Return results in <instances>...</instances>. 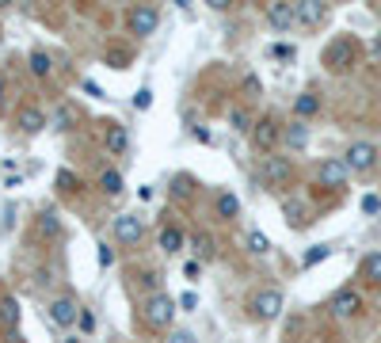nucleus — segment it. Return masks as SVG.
<instances>
[{
	"mask_svg": "<svg viewBox=\"0 0 381 343\" xmlns=\"http://www.w3.org/2000/svg\"><path fill=\"white\" fill-rule=\"evenodd\" d=\"M58 187L61 191H73V172H58Z\"/></svg>",
	"mask_w": 381,
	"mask_h": 343,
	"instance_id": "nucleus-38",
	"label": "nucleus"
},
{
	"mask_svg": "<svg viewBox=\"0 0 381 343\" xmlns=\"http://www.w3.org/2000/svg\"><path fill=\"white\" fill-rule=\"evenodd\" d=\"M145 233V225H142V218L137 214H118L115 218V237H118V244H137Z\"/></svg>",
	"mask_w": 381,
	"mask_h": 343,
	"instance_id": "nucleus-11",
	"label": "nucleus"
},
{
	"mask_svg": "<svg viewBox=\"0 0 381 343\" xmlns=\"http://www.w3.org/2000/svg\"><path fill=\"white\" fill-rule=\"evenodd\" d=\"M317 111H320V99L313 96V92H301V96L294 99V115L297 118H309V115H317Z\"/></svg>",
	"mask_w": 381,
	"mask_h": 343,
	"instance_id": "nucleus-20",
	"label": "nucleus"
},
{
	"mask_svg": "<svg viewBox=\"0 0 381 343\" xmlns=\"http://www.w3.org/2000/svg\"><path fill=\"white\" fill-rule=\"evenodd\" d=\"M15 126H20L23 134H39V130L50 126V118H46L39 107H20V115H15Z\"/></svg>",
	"mask_w": 381,
	"mask_h": 343,
	"instance_id": "nucleus-14",
	"label": "nucleus"
},
{
	"mask_svg": "<svg viewBox=\"0 0 381 343\" xmlns=\"http://www.w3.org/2000/svg\"><path fill=\"white\" fill-rule=\"evenodd\" d=\"M271 54H275V58H282V61H294V58H297L294 42H275V46H271Z\"/></svg>",
	"mask_w": 381,
	"mask_h": 343,
	"instance_id": "nucleus-29",
	"label": "nucleus"
},
{
	"mask_svg": "<svg viewBox=\"0 0 381 343\" xmlns=\"http://www.w3.org/2000/svg\"><path fill=\"white\" fill-rule=\"evenodd\" d=\"M42 233L61 237V221H58V214H42Z\"/></svg>",
	"mask_w": 381,
	"mask_h": 343,
	"instance_id": "nucleus-30",
	"label": "nucleus"
},
{
	"mask_svg": "<svg viewBox=\"0 0 381 343\" xmlns=\"http://www.w3.org/2000/svg\"><path fill=\"white\" fill-rule=\"evenodd\" d=\"M358 309H362V298H358V290H351V286L336 290V294H332V301H328V313L336 320H351Z\"/></svg>",
	"mask_w": 381,
	"mask_h": 343,
	"instance_id": "nucleus-5",
	"label": "nucleus"
},
{
	"mask_svg": "<svg viewBox=\"0 0 381 343\" xmlns=\"http://www.w3.org/2000/svg\"><path fill=\"white\" fill-rule=\"evenodd\" d=\"M343 161H347V168L351 172H370L377 164V145L374 142H355L347 149V156H343Z\"/></svg>",
	"mask_w": 381,
	"mask_h": 343,
	"instance_id": "nucleus-6",
	"label": "nucleus"
},
{
	"mask_svg": "<svg viewBox=\"0 0 381 343\" xmlns=\"http://www.w3.org/2000/svg\"><path fill=\"white\" fill-rule=\"evenodd\" d=\"M213 210H218L221 221H233V218L240 214V199H237L233 191H221L218 199H213Z\"/></svg>",
	"mask_w": 381,
	"mask_h": 343,
	"instance_id": "nucleus-16",
	"label": "nucleus"
},
{
	"mask_svg": "<svg viewBox=\"0 0 381 343\" xmlns=\"http://www.w3.org/2000/svg\"><path fill=\"white\" fill-rule=\"evenodd\" d=\"M381 210V199L377 194H366V199H362V214H377Z\"/></svg>",
	"mask_w": 381,
	"mask_h": 343,
	"instance_id": "nucleus-34",
	"label": "nucleus"
},
{
	"mask_svg": "<svg viewBox=\"0 0 381 343\" xmlns=\"http://www.w3.org/2000/svg\"><path fill=\"white\" fill-rule=\"evenodd\" d=\"M282 214H286V221H290L294 229H305V210H301V202H282Z\"/></svg>",
	"mask_w": 381,
	"mask_h": 343,
	"instance_id": "nucleus-26",
	"label": "nucleus"
},
{
	"mask_svg": "<svg viewBox=\"0 0 381 343\" xmlns=\"http://www.w3.org/2000/svg\"><path fill=\"white\" fill-rule=\"evenodd\" d=\"M104 145H107V153L123 156V153H126V145H130V134H126V126H118V123H107Z\"/></svg>",
	"mask_w": 381,
	"mask_h": 343,
	"instance_id": "nucleus-15",
	"label": "nucleus"
},
{
	"mask_svg": "<svg viewBox=\"0 0 381 343\" xmlns=\"http://www.w3.org/2000/svg\"><path fill=\"white\" fill-rule=\"evenodd\" d=\"M252 313L259 320H275L278 313H282V290H275V286H267V290H259L252 298Z\"/></svg>",
	"mask_w": 381,
	"mask_h": 343,
	"instance_id": "nucleus-7",
	"label": "nucleus"
},
{
	"mask_svg": "<svg viewBox=\"0 0 381 343\" xmlns=\"http://www.w3.org/2000/svg\"><path fill=\"white\" fill-rule=\"evenodd\" d=\"M92 324H96V320H92V313H80V332H92Z\"/></svg>",
	"mask_w": 381,
	"mask_h": 343,
	"instance_id": "nucleus-39",
	"label": "nucleus"
},
{
	"mask_svg": "<svg viewBox=\"0 0 381 343\" xmlns=\"http://www.w3.org/2000/svg\"><path fill=\"white\" fill-rule=\"evenodd\" d=\"M267 23H271L275 31L297 27V4H290V0H271V4H267Z\"/></svg>",
	"mask_w": 381,
	"mask_h": 343,
	"instance_id": "nucleus-8",
	"label": "nucleus"
},
{
	"mask_svg": "<svg viewBox=\"0 0 381 343\" xmlns=\"http://www.w3.org/2000/svg\"><path fill=\"white\" fill-rule=\"evenodd\" d=\"M263 180L271 183V187L286 183L290 180V161H286V156H263Z\"/></svg>",
	"mask_w": 381,
	"mask_h": 343,
	"instance_id": "nucleus-13",
	"label": "nucleus"
},
{
	"mask_svg": "<svg viewBox=\"0 0 381 343\" xmlns=\"http://www.w3.org/2000/svg\"><path fill=\"white\" fill-rule=\"evenodd\" d=\"M229 126L240 130V134H244V130H256V123H252V111H248V107H233V111H229Z\"/></svg>",
	"mask_w": 381,
	"mask_h": 343,
	"instance_id": "nucleus-23",
	"label": "nucleus"
},
{
	"mask_svg": "<svg viewBox=\"0 0 381 343\" xmlns=\"http://www.w3.org/2000/svg\"><path fill=\"white\" fill-rule=\"evenodd\" d=\"M248 252H256V256H267V252H271V240H267V233L252 229V233H248Z\"/></svg>",
	"mask_w": 381,
	"mask_h": 343,
	"instance_id": "nucleus-27",
	"label": "nucleus"
},
{
	"mask_svg": "<svg viewBox=\"0 0 381 343\" xmlns=\"http://www.w3.org/2000/svg\"><path fill=\"white\" fill-rule=\"evenodd\" d=\"M99 187H104L107 194H123V172L107 168L104 175H99Z\"/></svg>",
	"mask_w": 381,
	"mask_h": 343,
	"instance_id": "nucleus-25",
	"label": "nucleus"
},
{
	"mask_svg": "<svg viewBox=\"0 0 381 343\" xmlns=\"http://www.w3.org/2000/svg\"><path fill=\"white\" fill-rule=\"evenodd\" d=\"M180 305H183V309H199V294H194V290H187V294H183V298H180Z\"/></svg>",
	"mask_w": 381,
	"mask_h": 343,
	"instance_id": "nucleus-37",
	"label": "nucleus"
},
{
	"mask_svg": "<svg viewBox=\"0 0 381 343\" xmlns=\"http://www.w3.org/2000/svg\"><path fill=\"white\" fill-rule=\"evenodd\" d=\"M362 279L381 282V252H370L366 259H362Z\"/></svg>",
	"mask_w": 381,
	"mask_h": 343,
	"instance_id": "nucleus-24",
	"label": "nucleus"
},
{
	"mask_svg": "<svg viewBox=\"0 0 381 343\" xmlns=\"http://www.w3.org/2000/svg\"><path fill=\"white\" fill-rule=\"evenodd\" d=\"M156 27H161V8L156 4H134L130 8V31H134L137 39H149Z\"/></svg>",
	"mask_w": 381,
	"mask_h": 343,
	"instance_id": "nucleus-3",
	"label": "nucleus"
},
{
	"mask_svg": "<svg viewBox=\"0 0 381 343\" xmlns=\"http://www.w3.org/2000/svg\"><path fill=\"white\" fill-rule=\"evenodd\" d=\"M278 137H282V130H278V123H275V118H259V123H256V130H252V145H256L259 153H271Z\"/></svg>",
	"mask_w": 381,
	"mask_h": 343,
	"instance_id": "nucleus-10",
	"label": "nucleus"
},
{
	"mask_svg": "<svg viewBox=\"0 0 381 343\" xmlns=\"http://www.w3.org/2000/svg\"><path fill=\"white\" fill-rule=\"evenodd\" d=\"M96 259H99V267H111V263H115V248L99 244V252H96Z\"/></svg>",
	"mask_w": 381,
	"mask_h": 343,
	"instance_id": "nucleus-33",
	"label": "nucleus"
},
{
	"mask_svg": "<svg viewBox=\"0 0 381 343\" xmlns=\"http://www.w3.org/2000/svg\"><path fill=\"white\" fill-rule=\"evenodd\" d=\"M355 58H358V46H355V39H332L328 42V50H324V65H328V73H347L351 65H355Z\"/></svg>",
	"mask_w": 381,
	"mask_h": 343,
	"instance_id": "nucleus-2",
	"label": "nucleus"
},
{
	"mask_svg": "<svg viewBox=\"0 0 381 343\" xmlns=\"http://www.w3.org/2000/svg\"><path fill=\"white\" fill-rule=\"evenodd\" d=\"M180 248H183V233H180V229H175V225H164L161 229V252H180Z\"/></svg>",
	"mask_w": 381,
	"mask_h": 343,
	"instance_id": "nucleus-22",
	"label": "nucleus"
},
{
	"mask_svg": "<svg viewBox=\"0 0 381 343\" xmlns=\"http://www.w3.org/2000/svg\"><path fill=\"white\" fill-rule=\"evenodd\" d=\"M107 61L115 65V69H126V50H111V54H107Z\"/></svg>",
	"mask_w": 381,
	"mask_h": 343,
	"instance_id": "nucleus-36",
	"label": "nucleus"
},
{
	"mask_svg": "<svg viewBox=\"0 0 381 343\" xmlns=\"http://www.w3.org/2000/svg\"><path fill=\"white\" fill-rule=\"evenodd\" d=\"M324 15H328V4H320V0H297V23L320 27Z\"/></svg>",
	"mask_w": 381,
	"mask_h": 343,
	"instance_id": "nucleus-12",
	"label": "nucleus"
},
{
	"mask_svg": "<svg viewBox=\"0 0 381 343\" xmlns=\"http://www.w3.org/2000/svg\"><path fill=\"white\" fill-rule=\"evenodd\" d=\"M244 92H259V80L256 77H244Z\"/></svg>",
	"mask_w": 381,
	"mask_h": 343,
	"instance_id": "nucleus-40",
	"label": "nucleus"
},
{
	"mask_svg": "<svg viewBox=\"0 0 381 343\" xmlns=\"http://www.w3.org/2000/svg\"><path fill=\"white\" fill-rule=\"evenodd\" d=\"M0 324H4V328H20V301L12 298V294H4V298H0Z\"/></svg>",
	"mask_w": 381,
	"mask_h": 343,
	"instance_id": "nucleus-17",
	"label": "nucleus"
},
{
	"mask_svg": "<svg viewBox=\"0 0 381 343\" xmlns=\"http://www.w3.org/2000/svg\"><path fill=\"white\" fill-rule=\"evenodd\" d=\"M0 96H4V77H0Z\"/></svg>",
	"mask_w": 381,
	"mask_h": 343,
	"instance_id": "nucleus-43",
	"label": "nucleus"
},
{
	"mask_svg": "<svg viewBox=\"0 0 381 343\" xmlns=\"http://www.w3.org/2000/svg\"><path fill=\"white\" fill-rule=\"evenodd\" d=\"M374 50H377V54H381V35H377V39H374Z\"/></svg>",
	"mask_w": 381,
	"mask_h": 343,
	"instance_id": "nucleus-42",
	"label": "nucleus"
},
{
	"mask_svg": "<svg viewBox=\"0 0 381 343\" xmlns=\"http://www.w3.org/2000/svg\"><path fill=\"white\" fill-rule=\"evenodd\" d=\"M27 65H31V73H35V77H50V73H54V58H50L46 50H31Z\"/></svg>",
	"mask_w": 381,
	"mask_h": 343,
	"instance_id": "nucleus-19",
	"label": "nucleus"
},
{
	"mask_svg": "<svg viewBox=\"0 0 381 343\" xmlns=\"http://www.w3.org/2000/svg\"><path fill=\"white\" fill-rule=\"evenodd\" d=\"M168 343H199V339H194L187 328H172V332H168Z\"/></svg>",
	"mask_w": 381,
	"mask_h": 343,
	"instance_id": "nucleus-31",
	"label": "nucleus"
},
{
	"mask_svg": "<svg viewBox=\"0 0 381 343\" xmlns=\"http://www.w3.org/2000/svg\"><path fill=\"white\" fill-rule=\"evenodd\" d=\"M194 256H199V263H206V259L218 256V244H213L210 233H194Z\"/></svg>",
	"mask_w": 381,
	"mask_h": 343,
	"instance_id": "nucleus-21",
	"label": "nucleus"
},
{
	"mask_svg": "<svg viewBox=\"0 0 381 343\" xmlns=\"http://www.w3.org/2000/svg\"><path fill=\"white\" fill-rule=\"evenodd\" d=\"M317 180H320V187H328V191H343V187H347V180H351L347 161H339V156H328V161H320Z\"/></svg>",
	"mask_w": 381,
	"mask_h": 343,
	"instance_id": "nucleus-4",
	"label": "nucleus"
},
{
	"mask_svg": "<svg viewBox=\"0 0 381 343\" xmlns=\"http://www.w3.org/2000/svg\"><path fill=\"white\" fill-rule=\"evenodd\" d=\"M332 256V248L328 244H313L309 252H305V259H301V267H317V263H324V259Z\"/></svg>",
	"mask_w": 381,
	"mask_h": 343,
	"instance_id": "nucleus-28",
	"label": "nucleus"
},
{
	"mask_svg": "<svg viewBox=\"0 0 381 343\" xmlns=\"http://www.w3.org/2000/svg\"><path fill=\"white\" fill-rule=\"evenodd\" d=\"M175 301L168 290H156V294H149V298L142 301V320L149 324V328H156V332H172V320H175Z\"/></svg>",
	"mask_w": 381,
	"mask_h": 343,
	"instance_id": "nucleus-1",
	"label": "nucleus"
},
{
	"mask_svg": "<svg viewBox=\"0 0 381 343\" xmlns=\"http://www.w3.org/2000/svg\"><path fill=\"white\" fill-rule=\"evenodd\" d=\"M80 313H85V309H80L73 298H54L50 301V320L61 324V328H73V324L80 320Z\"/></svg>",
	"mask_w": 381,
	"mask_h": 343,
	"instance_id": "nucleus-9",
	"label": "nucleus"
},
{
	"mask_svg": "<svg viewBox=\"0 0 381 343\" xmlns=\"http://www.w3.org/2000/svg\"><path fill=\"white\" fill-rule=\"evenodd\" d=\"M282 137H286V145H290L294 153H301L305 145H309V130H305V123H290L282 130Z\"/></svg>",
	"mask_w": 381,
	"mask_h": 343,
	"instance_id": "nucleus-18",
	"label": "nucleus"
},
{
	"mask_svg": "<svg viewBox=\"0 0 381 343\" xmlns=\"http://www.w3.org/2000/svg\"><path fill=\"white\" fill-rule=\"evenodd\" d=\"M183 275H187V279L194 282V279L202 275V263H199V259H187V263H183Z\"/></svg>",
	"mask_w": 381,
	"mask_h": 343,
	"instance_id": "nucleus-35",
	"label": "nucleus"
},
{
	"mask_svg": "<svg viewBox=\"0 0 381 343\" xmlns=\"http://www.w3.org/2000/svg\"><path fill=\"white\" fill-rule=\"evenodd\" d=\"M65 343H85V339H80V336H69V339H65Z\"/></svg>",
	"mask_w": 381,
	"mask_h": 343,
	"instance_id": "nucleus-41",
	"label": "nucleus"
},
{
	"mask_svg": "<svg viewBox=\"0 0 381 343\" xmlns=\"http://www.w3.org/2000/svg\"><path fill=\"white\" fill-rule=\"evenodd\" d=\"M134 107H137V111H149V107H153V92L142 88V92L134 96Z\"/></svg>",
	"mask_w": 381,
	"mask_h": 343,
	"instance_id": "nucleus-32",
	"label": "nucleus"
}]
</instances>
